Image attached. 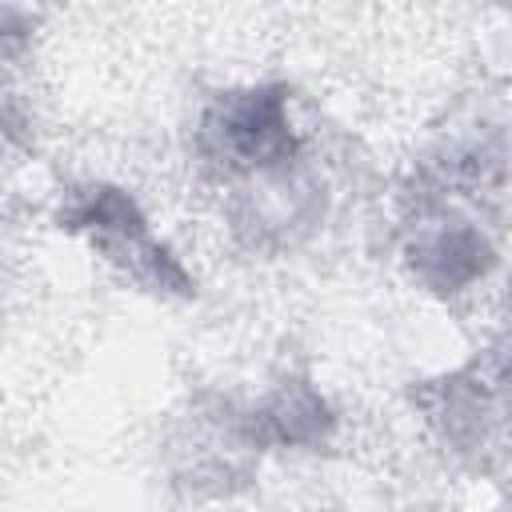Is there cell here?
I'll use <instances>...</instances> for the list:
<instances>
[{"label":"cell","mask_w":512,"mask_h":512,"mask_svg":"<svg viewBox=\"0 0 512 512\" xmlns=\"http://www.w3.org/2000/svg\"><path fill=\"white\" fill-rule=\"evenodd\" d=\"M412 276L432 292H464L492 268V244L468 220H432L420 224L404 248Z\"/></svg>","instance_id":"4"},{"label":"cell","mask_w":512,"mask_h":512,"mask_svg":"<svg viewBox=\"0 0 512 512\" xmlns=\"http://www.w3.org/2000/svg\"><path fill=\"white\" fill-rule=\"evenodd\" d=\"M508 312H512V288H508Z\"/></svg>","instance_id":"6"},{"label":"cell","mask_w":512,"mask_h":512,"mask_svg":"<svg viewBox=\"0 0 512 512\" xmlns=\"http://www.w3.org/2000/svg\"><path fill=\"white\" fill-rule=\"evenodd\" d=\"M60 228L88 236V244L124 268L136 284L152 292H172V296H192V276L184 264L152 236L140 204L116 188V184H88L76 188L64 208H60Z\"/></svg>","instance_id":"3"},{"label":"cell","mask_w":512,"mask_h":512,"mask_svg":"<svg viewBox=\"0 0 512 512\" xmlns=\"http://www.w3.org/2000/svg\"><path fill=\"white\" fill-rule=\"evenodd\" d=\"M420 404L452 452L484 468L512 460V352H488L420 388Z\"/></svg>","instance_id":"1"},{"label":"cell","mask_w":512,"mask_h":512,"mask_svg":"<svg viewBox=\"0 0 512 512\" xmlns=\"http://www.w3.org/2000/svg\"><path fill=\"white\" fill-rule=\"evenodd\" d=\"M244 428L256 448H316L332 432V412L308 380H284L244 412Z\"/></svg>","instance_id":"5"},{"label":"cell","mask_w":512,"mask_h":512,"mask_svg":"<svg viewBox=\"0 0 512 512\" xmlns=\"http://www.w3.org/2000/svg\"><path fill=\"white\" fill-rule=\"evenodd\" d=\"M196 148L224 176H268L288 168L300 152L288 124V88L256 84L220 92L200 116Z\"/></svg>","instance_id":"2"}]
</instances>
